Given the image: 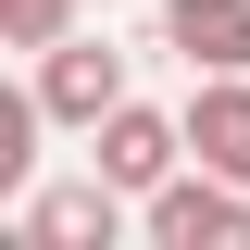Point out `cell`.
I'll list each match as a JSON object with an SVG mask.
<instances>
[{
  "mask_svg": "<svg viewBox=\"0 0 250 250\" xmlns=\"http://www.w3.org/2000/svg\"><path fill=\"white\" fill-rule=\"evenodd\" d=\"M38 125H50L38 75H25V88H0V200H25V188H38Z\"/></svg>",
  "mask_w": 250,
  "mask_h": 250,
  "instance_id": "cell-7",
  "label": "cell"
},
{
  "mask_svg": "<svg viewBox=\"0 0 250 250\" xmlns=\"http://www.w3.org/2000/svg\"><path fill=\"white\" fill-rule=\"evenodd\" d=\"M163 50L188 75H250V0H163Z\"/></svg>",
  "mask_w": 250,
  "mask_h": 250,
  "instance_id": "cell-5",
  "label": "cell"
},
{
  "mask_svg": "<svg viewBox=\"0 0 250 250\" xmlns=\"http://www.w3.org/2000/svg\"><path fill=\"white\" fill-rule=\"evenodd\" d=\"M125 213H138V200L88 163L75 188H25V200H13V238H25V250H113V238H125Z\"/></svg>",
  "mask_w": 250,
  "mask_h": 250,
  "instance_id": "cell-2",
  "label": "cell"
},
{
  "mask_svg": "<svg viewBox=\"0 0 250 250\" xmlns=\"http://www.w3.org/2000/svg\"><path fill=\"white\" fill-rule=\"evenodd\" d=\"M138 238L150 250H250V188L213 163H175V175L138 200Z\"/></svg>",
  "mask_w": 250,
  "mask_h": 250,
  "instance_id": "cell-1",
  "label": "cell"
},
{
  "mask_svg": "<svg viewBox=\"0 0 250 250\" xmlns=\"http://www.w3.org/2000/svg\"><path fill=\"white\" fill-rule=\"evenodd\" d=\"M38 100H50V125L88 138V125L113 113V100H138V88H125V50L113 38H50V50H38Z\"/></svg>",
  "mask_w": 250,
  "mask_h": 250,
  "instance_id": "cell-4",
  "label": "cell"
},
{
  "mask_svg": "<svg viewBox=\"0 0 250 250\" xmlns=\"http://www.w3.org/2000/svg\"><path fill=\"white\" fill-rule=\"evenodd\" d=\"M50 38H75V0H0V50H50Z\"/></svg>",
  "mask_w": 250,
  "mask_h": 250,
  "instance_id": "cell-8",
  "label": "cell"
},
{
  "mask_svg": "<svg viewBox=\"0 0 250 250\" xmlns=\"http://www.w3.org/2000/svg\"><path fill=\"white\" fill-rule=\"evenodd\" d=\"M188 163H213V175L250 188V75H200L188 88Z\"/></svg>",
  "mask_w": 250,
  "mask_h": 250,
  "instance_id": "cell-6",
  "label": "cell"
},
{
  "mask_svg": "<svg viewBox=\"0 0 250 250\" xmlns=\"http://www.w3.org/2000/svg\"><path fill=\"white\" fill-rule=\"evenodd\" d=\"M88 163L125 188V200H150L163 175L188 163V113H150V100H113V113L88 125Z\"/></svg>",
  "mask_w": 250,
  "mask_h": 250,
  "instance_id": "cell-3",
  "label": "cell"
}]
</instances>
